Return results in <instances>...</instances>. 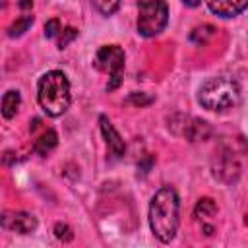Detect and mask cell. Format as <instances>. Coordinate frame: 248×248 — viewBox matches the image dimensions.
Instances as JSON below:
<instances>
[{
  "label": "cell",
  "instance_id": "13",
  "mask_svg": "<svg viewBox=\"0 0 248 248\" xmlns=\"http://www.w3.org/2000/svg\"><path fill=\"white\" fill-rule=\"evenodd\" d=\"M213 35H215V27L203 23V25H198V27L192 29V33H190V41L196 43V45H205Z\"/></svg>",
  "mask_w": 248,
  "mask_h": 248
},
{
  "label": "cell",
  "instance_id": "7",
  "mask_svg": "<svg viewBox=\"0 0 248 248\" xmlns=\"http://www.w3.org/2000/svg\"><path fill=\"white\" fill-rule=\"evenodd\" d=\"M213 174L215 178L223 180V182H234L240 174V165H238V159L234 157V153L231 151H223L219 157H217V165L213 167Z\"/></svg>",
  "mask_w": 248,
  "mask_h": 248
},
{
  "label": "cell",
  "instance_id": "8",
  "mask_svg": "<svg viewBox=\"0 0 248 248\" xmlns=\"http://www.w3.org/2000/svg\"><path fill=\"white\" fill-rule=\"evenodd\" d=\"M99 124H101V134H103V138H105L108 149L112 151V155H114V157H122V155L126 153V143H124V140L120 138V134L114 130L112 122H110L105 114H101V116H99Z\"/></svg>",
  "mask_w": 248,
  "mask_h": 248
},
{
  "label": "cell",
  "instance_id": "6",
  "mask_svg": "<svg viewBox=\"0 0 248 248\" xmlns=\"http://www.w3.org/2000/svg\"><path fill=\"white\" fill-rule=\"evenodd\" d=\"M2 227L17 234H29L37 229V219L25 211H6L2 215Z\"/></svg>",
  "mask_w": 248,
  "mask_h": 248
},
{
  "label": "cell",
  "instance_id": "10",
  "mask_svg": "<svg viewBox=\"0 0 248 248\" xmlns=\"http://www.w3.org/2000/svg\"><path fill=\"white\" fill-rule=\"evenodd\" d=\"M19 105H21V95H19V91H16V89L6 91L4 97H2V116H4L6 120L14 118V116L17 114V110H19Z\"/></svg>",
  "mask_w": 248,
  "mask_h": 248
},
{
  "label": "cell",
  "instance_id": "21",
  "mask_svg": "<svg viewBox=\"0 0 248 248\" xmlns=\"http://www.w3.org/2000/svg\"><path fill=\"white\" fill-rule=\"evenodd\" d=\"M17 4H19L21 10H29L33 6V0H17Z\"/></svg>",
  "mask_w": 248,
  "mask_h": 248
},
{
  "label": "cell",
  "instance_id": "11",
  "mask_svg": "<svg viewBox=\"0 0 248 248\" xmlns=\"http://www.w3.org/2000/svg\"><path fill=\"white\" fill-rule=\"evenodd\" d=\"M56 145H58V134H56L54 130H46V132L35 141V145H33V153L45 157V155H48Z\"/></svg>",
  "mask_w": 248,
  "mask_h": 248
},
{
  "label": "cell",
  "instance_id": "18",
  "mask_svg": "<svg viewBox=\"0 0 248 248\" xmlns=\"http://www.w3.org/2000/svg\"><path fill=\"white\" fill-rule=\"evenodd\" d=\"M126 103H130V105H136V107H145V105H151L153 103V97L151 95H145V93H132L128 99H126Z\"/></svg>",
  "mask_w": 248,
  "mask_h": 248
},
{
  "label": "cell",
  "instance_id": "17",
  "mask_svg": "<svg viewBox=\"0 0 248 248\" xmlns=\"http://www.w3.org/2000/svg\"><path fill=\"white\" fill-rule=\"evenodd\" d=\"M54 236L58 240H62V242H70L74 238V231L66 223H56L54 225Z\"/></svg>",
  "mask_w": 248,
  "mask_h": 248
},
{
  "label": "cell",
  "instance_id": "1",
  "mask_svg": "<svg viewBox=\"0 0 248 248\" xmlns=\"http://www.w3.org/2000/svg\"><path fill=\"white\" fill-rule=\"evenodd\" d=\"M180 221V200L174 188L163 186L155 192L149 203V227L161 242H170L176 236Z\"/></svg>",
  "mask_w": 248,
  "mask_h": 248
},
{
  "label": "cell",
  "instance_id": "3",
  "mask_svg": "<svg viewBox=\"0 0 248 248\" xmlns=\"http://www.w3.org/2000/svg\"><path fill=\"white\" fill-rule=\"evenodd\" d=\"M198 103L213 112H225L238 107L240 85L232 76H213L207 78L198 91Z\"/></svg>",
  "mask_w": 248,
  "mask_h": 248
},
{
  "label": "cell",
  "instance_id": "5",
  "mask_svg": "<svg viewBox=\"0 0 248 248\" xmlns=\"http://www.w3.org/2000/svg\"><path fill=\"white\" fill-rule=\"evenodd\" d=\"M95 68L99 72L108 74V83H107V91H114L120 83H122V74H124V50L118 45H105L97 50L95 60H93Z\"/></svg>",
  "mask_w": 248,
  "mask_h": 248
},
{
  "label": "cell",
  "instance_id": "15",
  "mask_svg": "<svg viewBox=\"0 0 248 248\" xmlns=\"http://www.w3.org/2000/svg\"><path fill=\"white\" fill-rule=\"evenodd\" d=\"M91 2V6L99 12V14H103V16H112V14H116L118 12V8H120V0H89Z\"/></svg>",
  "mask_w": 248,
  "mask_h": 248
},
{
  "label": "cell",
  "instance_id": "19",
  "mask_svg": "<svg viewBox=\"0 0 248 248\" xmlns=\"http://www.w3.org/2000/svg\"><path fill=\"white\" fill-rule=\"evenodd\" d=\"M60 31H62V27H60V21H58L56 17H52V19H48V21L45 23V37H46V39L58 37Z\"/></svg>",
  "mask_w": 248,
  "mask_h": 248
},
{
  "label": "cell",
  "instance_id": "16",
  "mask_svg": "<svg viewBox=\"0 0 248 248\" xmlns=\"http://www.w3.org/2000/svg\"><path fill=\"white\" fill-rule=\"evenodd\" d=\"M76 37H78V31H76L74 27H66V29H62V31L58 33V48H60V50L66 48Z\"/></svg>",
  "mask_w": 248,
  "mask_h": 248
},
{
  "label": "cell",
  "instance_id": "20",
  "mask_svg": "<svg viewBox=\"0 0 248 248\" xmlns=\"http://www.w3.org/2000/svg\"><path fill=\"white\" fill-rule=\"evenodd\" d=\"M151 165H153V157H147V161H145V163H140V167H138V169H141V172L145 174V172L151 169Z\"/></svg>",
  "mask_w": 248,
  "mask_h": 248
},
{
  "label": "cell",
  "instance_id": "9",
  "mask_svg": "<svg viewBox=\"0 0 248 248\" xmlns=\"http://www.w3.org/2000/svg\"><path fill=\"white\" fill-rule=\"evenodd\" d=\"M207 8L219 17H234L248 8V0H207Z\"/></svg>",
  "mask_w": 248,
  "mask_h": 248
},
{
  "label": "cell",
  "instance_id": "2",
  "mask_svg": "<svg viewBox=\"0 0 248 248\" xmlns=\"http://www.w3.org/2000/svg\"><path fill=\"white\" fill-rule=\"evenodd\" d=\"M37 101L46 116H62L72 103L70 81L64 72L50 70L39 78L37 83Z\"/></svg>",
  "mask_w": 248,
  "mask_h": 248
},
{
  "label": "cell",
  "instance_id": "4",
  "mask_svg": "<svg viewBox=\"0 0 248 248\" xmlns=\"http://www.w3.org/2000/svg\"><path fill=\"white\" fill-rule=\"evenodd\" d=\"M169 23V6L165 0H140L138 2V33L141 37H155L165 31Z\"/></svg>",
  "mask_w": 248,
  "mask_h": 248
},
{
  "label": "cell",
  "instance_id": "23",
  "mask_svg": "<svg viewBox=\"0 0 248 248\" xmlns=\"http://www.w3.org/2000/svg\"><path fill=\"white\" fill-rule=\"evenodd\" d=\"M246 225H248V215H246Z\"/></svg>",
  "mask_w": 248,
  "mask_h": 248
},
{
  "label": "cell",
  "instance_id": "12",
  "mask_svg": "<svg viewBox=\"0 0 248 248\" xmlns=\"http://www.w3.org/2000/svg\"><path fill=\"white\" fill-rule=\"evenodd\" d=\"M215 215H217V205H215V202H213L211 198H202V200H198V203H196V207H194V217H196L198 221L205 223L207 219H211V217H215Z\"/></svg>",
  "mask_w": 248,
  "mask_h": 248
},
{
  "label": "cell",
  "instance_id": "14",
  "mask_svg": "<svg viewBox=\"0 0 248 248\" xmlns=\"http://www.w3.org/2000/svg\"><path fill=\"white\" fill-rule=\"evenodd\" d=\"M33 25V16H21L8 27V37H21L29 27Z\"/></svg>",
  "mask_w": 248,
  "mask_h": 248
},
{
  "label": "cell",
  "instance_id": "22",
  "mask_svg": "<svg viewBox=\"0 0 248 248\" xmlns=\"http://www.w3.org/2000/svg\"><path fill=\"white\" fill-rule=\"evenodd\" d=\"M200 2H202V0H182V4L188 6V8H196Z\"/></svg>",
  "mask_w": 248,
  "mask_h": 248
}]
</instances>
